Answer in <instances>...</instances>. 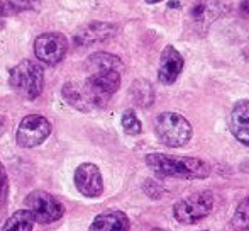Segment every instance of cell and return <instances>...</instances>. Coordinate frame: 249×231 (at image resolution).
<instances>
[{"label": "cell", "instance_id": "cell-15", "mask_svg": "<svg viewBox=\"0 0 249 231\" xmlns=\"http://www.w3.org/2000/svg\"><path fill=\"white\" fill-rule=\"evenodd\" d=\"M131 230V221L127 214L117 209H108L102 212L93 219L89 231H129Z\"/></svg>", "mask_w": 249, "mask_h": 231}, {"label": "cell", "instance_id": "cell-12", "mask_svg": "<svg viewBox=\"0 0 249 231\" xmlns=\"http://www.w3.org/2000/svg\"><path fill=\"white\" fill-rule=\"evenodd\" d=\"M117 33V26L107 22H92L89 26L76 31L75 43L78 46H90V44L102 43Z\"/></svg>", "mask_w": 249, "mask_h": 231}, {"label": "cell", "instance_id": "cell-20", "mask_svg": "<svg viewBox=\"0 0 249 231\" xmlns=\"http://www.w3.org/2000/svg\"><path fill=\"white\" fill-rule=\"evenodd\" d=\"M122 128H124V131L131 136L141 135V131H142L141 121H139L138 116H136V113L132 109L124 111V114H122Z\"/></svg>", "mask_w": 249, "mask_h": 231}, {"label": "cell", "instance_id": "cell-23", "mask_svg": "<svg viewBox=\"0 0 249 231\" xmlns=\"http://www.w3.org/2000/svg\"><path fill=\"white\" fill-rule=\"evenodd\" d=\"M239 12L243 14V17L249 19V0H239Z\"/></svg>", "mask_w": 249, "mask_h": 231}, {"label": "cell", "instance_id": "cell-6", "mask_svg": "<svg viewBox=\"0 0 249 231\" xmlns=\"http://www.w3.org/2000/svg\"><path fill=\"white\" fill-rule=\"evenodd\" d=\"M26 206L31 212H33L34 221L41 223V225H50L65 214V208L56 197L44 191H34L26 197Z\"/></svg>", "mask_w": 249, "mask_h": 231}, {"label": "cell", "instance_id": "cell-27", "mask_svg": "<svg viewBox=\"0 0 249 231\" xmlns=\"http://www.w3.org/2000/svg\"><path fill=\"white\" fill-rule=\"evenodd\" d=\"M203 231H207V230H203Z\"/></svg>", "mask_w": 249, "mask_h": 231}, {"label": "cell", "instance_id": "cell-5", "mask_svg": "<svg viewBox=\"0 0 249 231\" xmlns=\"http://www.w3.org/2000/svg\"><path fill=\"white\" fill-rule=\"evenodd\" d=\"M83 83H85L95 107H104L121 87V73L115 70L95 72L90 73V77Z\"/></svg>", "mask_w": 249, "mask_h": 231}, {"label": "cell", "instance_id": "cell-4", "mask_svg": "<svg viewBox=\"0 0 249 231\" xmlns=\"http://www.w3.org/2000/svg\"><path fill=\"white\" fill-rule=\"evenodd\" d=\"M213 204H215V201H213L212 192H195L188 197L180 199L173 206V216L178 223L194 225V223L202 221L212 212Z\"/></svg>", "mask_w": 249, "mask_h": 231}, {"label": "cell", "instance_id": "cell-24", "mask_svg": "<svg viewBox=\"0 0 249 231\" xmlns=\"http://www.w3.org/2000/svg\"><path fill=\"white\" fill-rule=\"evenodd\" d=\"M7 129V117L5 116H0V135Z\"/></svg>", "mask_w": 249, "mask_h": 231}, {"label": "cell", "instance_id": "cell-22", "mask_svg": "<svg viewBox=\"0 0 249 231\" xmlns=\"http://www.w3.org/2000/svg\"><path fill=\"white\" fill-rule=\"evenodd\" d=\"M10 12H14V7H12V3L0 2V27L3 26V20H2V17L9 16Z\"/></svg>", "mask_w": 249, "mask_h": 231}, {"label": "cell", "instance_id": "cell-1", "mask_svg": "<svg viewBox=\"0 0 249 231\" xmlns=\"http://www.w3.org/2000/svg\"><path fill=\"white\" fill-rule=\"evenodd\" d=\"M146 165L160 177L185 178V180H202L210 175V165L200 158L192 156H171L164 153H149Z\"/></svg>", "mask_w": 249, "mask_h": 231}, {"label": "cell", "instance_id": "cell-16", "mask_svg": "<svg viewBox=\"0 0 249 231\" xmlns=\"http://www.w3.org/2000/svg\"><path fill=\"white\" fill-rule=\"evenodd\" d=\"M122 68V61L119 57L110 53H93L92 57L87 58L85 61V70L89 73H95V72H104V70H115V72H121Z\"/></svg>", "mask_w": 249, "mask_h": 231}, {"label": "cell", "instance_id": "cell-10", "mask_svg": "<svg viewBox=\"0 0 249 231\" xmlns=\"http://www.w3.org/2000/svg\"><path fill=\"white\" fill-rule=\"evenodd\" d=\"M75 185L85 197H99L104 192L100 169L93 163H82L75 172Z\"/></svg>", "mask_w": 249, "mask_h": 231}, {"label": "cell", "instance_id": "cell-2", "mask_svg": "<svg viewBox=\"0 0 249 231\" xmlns=\"http://www.w3.org/2000/svg\"><path fill=\"white\" fill-rule=\"evenodd\" d=\"M9 83L26 100H34L44 89V72L39 63L33 59H22L10 70Z\"/></svg>", "mask_w": 249, "mask_h": 231}, {"label": "cell", "instance_id": "cell-8", "mask_svg": "<svg viewBox=\"0 0 249 231\" xmlns=\"http://www.w3.org/2000/svg\"><path fill=\"white\" fill-rule=\"evenodd\" d=\"M68 51V39L61 33H44L34 41V53L46 65H58Z\"/></svg>", "mask_w": 249, "mask_h": 231}, {"label": "cell", "instance_id": "cell-7", "mask_svg": "<svg viewBox=\"0 0 249 231\" xmlns=\"http://www.w3.org/2000/svg\"><path fill=\"white\" fill-rule=\"evenodd\" d=\"M51 133V124L44 116L29 114L20 121L16 131V141L22 148H34L43 145Z\"/></svg>", "mask_w": 249, "mask_h": 231}, {"label": "cell", "instance_id": "cell-17", "mask_svg": "<svg viewBox=\"0 0 249 231\" xmlns=\"http://www.w3.org/2000/svg\"><path fill=\"white\" fill-rule=\"evenodd\" d=\"M131 99L134 100L136 106L148 109L154 102V90L149 82L146 80H136L131 87Z\"/></svg>", "mask_w": 249, "mask_h": 231}, {"label": "cell", "instance_id": "cell-21", "mask_svg": "<svg viewBox=\"0 0 249 231\" xmlns=\"http://www.w3.org/2000/svg\"><path fill=\"white\" fill-rule=\"evenodd\" d=\"M7 199H9V177L5 167L0 163V219L7 212Z\"/></svg>", "mask_w": 249, "mask_h": 231}, {"label": "cell", "instance_id": "cell-3", "mask_svg": "<svg viewBox=\"0 0 249 231\" xmlns=\"http://www.w3.org/2000/svg\"><path fill=\"white\" fill-rule=\"evenodd\" d=\"M156 138L171 148L185 146L192 138V126L178 113H161L154 121Z\"/></svg>", "mask_w": 249, "mask_h": 231}, {"label": "cell", "instance_id": "cell-9", "mask_svg": "<svg viewBox=\"0 0 249 231\" xmlns=\"http://www.w3.org/2000/svg\"><path fill=\"white\" fill-rule=\"evenodd\" d=\"M231 10V0H198L192 9V19L200 29H207L212 22Z\"/></svg>", "mask_w": 249, "mask_h": 231}, {"label": "cell", "instance_id": "cell-11", "mask_svg": "<svg viewBox=\"0 0 249 231\" xmlns=\"http://www.w3.org/2000/svg\"><path fill=\"white\" fill-rule=\"evenodd\" d=\"M185 66V59L173 46H166L161 53L160 66H158V80L163 85H171L177 82L181 70Z\"/></svg>", "mask_w": 249, "mask_h": 231}, {"label": "cell", "instance_id": "cell-13", "mask_svg": "<svg viewBox=\"0 0 249 231\" xmlns=\"http://www.w3.org/2000/svg\"><path fill=\"white\" fill-rule=\"evenodd\" d=\"M61 94L66 104H70V106L75 107V109L82 111V113H89V111L95 109V104H93L85 83L68 82V83H65Z\"/></svg>", "mask_w": 249, "mask_h": 231}, {"label": "cell", "instance_id": "cell-25", "mask_svg": "<svg viewBox=\"0 0 249 231\" xmlns=\"http://www.w3.org/2000/svg\"><path fill=\"white\" fill-rule=\"evenodd\" d=\"M148 3H160V2H163V0H146Z\"/></svg>", "mask_w": 249, "mask_h": 231}, {"label": "cell", "instance_id": "cell-18", "mask_svg": "<svg viewBox=\"0 0 249 231\" xmlns=\"http://www.w3.org/2000/svg\"><path fill=\"white\" fill-rule=\"evenodd\" d=\"M33 212L29 209H19L3 223L0 231H33Z\"/></svg>", "mask_w": 249, "mask_h": 231}, {"label": "cell", "instance_id": "cell-14", "mask_svg": "<svg viewBox=\"0 0 249 231\" xmlns=\"http://www.w3.org/2000/svg\"><path fill=\"white\" fill-rule=\"evenodd\" d=\"M231 131L239 143L249 146V100H239L231 113Z\"/></svg>", "mask_w": 249, "mask_h": 231}, {"label": "cell", "instance_id": "cell-26", "mask_svg": "<svg viewBox=\"0 0 249 231\" xmlns=\"http://www.w3.org/2000/svg\"><path fill=\"white\" fill-rule=\"evenodd\" d=\"M153 231H166V230H161V228H154Z\"/></svg>", "mask_w": 249, "mask_h": 231}, {"label": "cell", "instance_id": "cell-19", "mask_svg": "<svg viewBox=\"0 0 249 231\" xmlns=\"http://www.w3.org/2000/svg\"><path fill=\"white\" fill-rule=\"evenodd\" d=\"M231 226L234 231H249V195L239 202L232 221H231Z\"/></svg>", "mask_w": 249, "mask_h": 231}]
</instances>
